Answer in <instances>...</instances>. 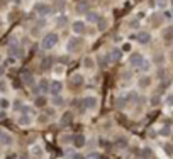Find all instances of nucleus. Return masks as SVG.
<instances>
[{
	"label": "nucleus",
	"instance_id": "a878e982",
	"mask_svg": "<svg viewBox=\"0 0 173 159\" xmlns=\"http://www.w3.org/2000/svg\"><path fill=\"white\" fill-rule=\"evenodd\" d=\"M46 103H48V100H46V97H43V95L36 97V100H34V105H36V107H39V108L46 107Z\"/></svg>",
	"mask_w": 173,
	"mask_h": 159
},
{
	"label": "nucleus",
	"instance_id": "f8f14e48",
	"mask_svg": "<svg viewBox=\"0 0 173 159\" xmlns=\"http://www.w3.org/2000/svg\"><path fill=\"white\" fill-rule=\"evenodd\" d=\"M37 86H39L41 93H49V86H51V81H49L48 78H41L39 81H37Z\"/></svg>",
	"mask_w": 173,
	"mask_h": 159
},
{
	"label": "nucleus",
	"instance_id": "bb28decb",
	"mask_svg": "<svg viewBox=\"0 0 173 159\" xmlns=\"http://www.w3.org/2000/svg\"><path fill=\"white\" fill-rule=\"evenodd\" d=\"M139 68H141L143 71H146V73H148V71L151 69V61H149V59H146V58H144V61H143V64L139 66Z\"/></svg>",
	"mask_w": 173,
	"mask_h": 159
},
{
	"label": "nucleus",
	"instance_id": "72a5a7b5",
	"mask_svg": "<svg viewBox=\"0 0 173 159\" xmlns=\"http://www.w3.org/2000/svg\"><path fill=\"white\" fill-rule=\"evenodd\" d=\"M31 93L34 95V97H39V95H41V90H39V86H37V85H32V86H31Z\"/></svg>",
	"mask_w": 173,
	"mask_h": 159
},
{
	"label": "nucleus",
	"instance_id": "6ab92c4d",
	"mask_svg": "<svg viewBox=\"0 0 173 159\" xmlns=\"http://www.w3.org/2000/svg\"><path fill=\"white\" fill-rule=\"evenodd\" d=\"M149 85H151V78L149 76H141L138 80V88H141V90L148 88Z\"/></svg>",
	"mask_w": 173,
	"mask_h": 159
},
{
	"label": "nucleus",
	"instance_id": "20e7f679",
	"mask_svg": "<svg viewBox=\"0 0 173 159\" xmlns=\"http://www.w3.org/2000/svg\"><path fill=\"white\" fill-rule=\"evenodd\" d=\"M36 12H37V15H41V17H48V15L53 14V7L49 5V3H46V2H41V3L36 5Z\"/></svg>",
	"mask_w": 173,
	"mask_h": 159
},
{
	"label": "nucleus",
	"instance_id": "9d476101",
	"mask_svg": "<svg viewBox=\"0 0 173 159\" xmlns=\"http://www.w3.org/2000/svg\"><path fill=\"white\" fill-rule=\"evenodd\" d=\"M99 19H100V15L97 10H88L85 14V22H88V24H97Z\"/></svg>",
	"mask_w": 173,
	"mask_h": 159
},
{
	"label": "nucleus",
	"instance_id": "4468645a",
	"mask_svg": "<svg viewBox=\"0 0 173 159\" xmlns=\"http://www.w3.org/2000/svg\"><path fill=\"white\" fill-rule=\"evenodd\" d=\"M88 0H80L77 3V7H75V10H77V14H87L88 12Z\"/></svg>",
	"mask_w": 173,
	"mask_h": 159
},
{
	"label": "nucleus",
	"instance_id": "f704fd0d",
	"mask_svg": "<svg viewBox=\"0 0 173 159\" xmlns=\"http://www.w3.org/2000/svg\"><path fill=\"white\" fill-rule=\"evenodd\" d=\"M7 86H9V85H7L5 80H0V93H5V91H7Z\"/></svg>",
	"mask_w": 173,
	"mask_h": 159
},
{
	"label": "nucleus",
	"instance_id": "473e14b6",
	"mask_svg": "<svg viewBox=\"0 0 173 159\" xmlns=\"http://www.w3.org/2000/svg\"><path fill=\"white\" fill-rule=\"evenodd\" d=\"M171 134L170 131V127H163V129H159V136H163V137H168Z\"/></svg>",
	"mask_w": 173,
	"mask_h": 159
},
{
	"label": "nucleus",
	"instance_id": "2eb2a0df",
	"mask_svg": "<svg viewBox=\"0 0 173 159\" xmlns=\"http://www.w3.org/2000/svg\"><path fill=\"white\" fill-rule=\"evenodd\" d=\"M65 73H66V66L65 64H54L53 66V74L56 78H63Z\"/></svg>",
	"mask_w": 173,
	"mask_h": 159
},
{
	"label": "nucleus",
	"instance_id": "423d86ee",
	"mask_svg": "<svg viewBox=\"0 0 173 159\" xmlns=\"http://www.w3.org/2000/svg\"><path fill=\"white\" fill-rule=\"evenodd\" d=\"M66 51H68L70 54H75L80 51V41L78 37H70L68 43H66Z\"/></svg>",
	"mask_w": 173,
	"mask_h": 159
},
{
	"label": "nucleus",
	"instance_id": "4be33fe9",
	"mask_svg": "<svg viewBox=\"0 0 173 159\" xmlns=\"http://www.w3.org/2000/svg\"><path fill=\"white\" fill-rule=\"evenodd\" d=\"M51 103L54 107H63L66 103V100H65V97H63V95H56V97H53L51 98Z\"/></svg>",
	"mask_w": 173,
	"mask_h": 159
},
{
	"label": "nucleus",
	"instance_id": "f03ea898",
	"mask_svg": "<svg viewBox=\"0 0 173 159\" xmlns=\"http://www.w3.org/2000/svg\"><path fill=\"white\" fill-rule=\"evenodd\" d=\"M143 61H144V56H143V54L139 53V51H134V53L129 54L127 63H129L131 68H139V66L143 64Z\"/></svg>",
	"mask_w": 173,
	"mask_h": 159
},
{
	"label": "nucleus",
	"instance_id": "c756f323",
	"mask_svg": "<svg viewBox=\"0 0 173 159\" xmlns=\"http://www.w3.org/2000/svg\"><path fill=\"white\" fill-rule=\"evenodd\" d=\"M139 26H141L139 19H131V20H129V27H131V29H139Z\"/></svg>",
	"mask_w": 173,
	"mask_h": 159
},
{
	"label": "nucleus",
	"instance_id": "c9c22d12",
	"mask_svg": "<svg viewBox=\"0 0 173 159\" xmlns=\"http://www.w3.org/2000/svg\"><path fill=\"white\" fill-rule=\"evenodd\" d=\"M87 159H100V154L99 152H90L87 156Z\"/></svg>",
	"mask_w": 173,
	"mask_h": 159
},
{
	"label": "nucleus",
	"instance_id": "39448f33",
	"mask_svg": "<svg viewBox=\"0 0 173 159\" xmlns=\"http://www.w3.org/2000/svg\"><path fill=\"white\" fill-rule=\"evenodd\" d=\"M71 31H73V34H85L87 32V22L85 20H73L71 22Z\"/></svg>",
	"mask_w": 173,
	"mask_h": 159
},
{
	"label": "nucleus",
	"instance_id": "e433bc0d",
	"mask_svg": "<svg viewBox=\"0 0 173 159\" xmlns=\"http://www.w3.org/2000/svg\"><path fill=\"white\" fill-rule=\"evenodd\" d=\"M166 103H168L170 107H173V93H170V95L166 97Z\"/></svg>",
	"mask_w": 173,
	"mask_h": 159
},
{
	"label": "nucleus",
	"instance_id": "4c0bfd02",
	"mask_svg": "<svg viewBox=\"0 0 173 159\" xmlns=\"http://www.w3.org/2000/svg\"><path fill=\"white\" fill-rule=\"evenodd\" d=\"M122 49H124V51H131V44L129 43H124V44H122Z\"/></svg>",
	"mask_w": 173,
	"mask_h": 159
},
{
	"label": "nucleus",
	"instance_id": "a211bd4d",
	"mask_svg": "<svg viewBox=\"0 0 173 159\" xmlns=\"http://www.w3.org/2000/svg\"><path fill=\"white\" fill-rule=\"evenodd\" d=\"M22 81H24V85H27V86L34 85V76H32V73L24 71V73H22Z\"/></svg>",
	"mask_w": 173,
	"mask_h": 159
},
{
	"label": "nucleus",
	"instance_id": "dca6fc26",
	"mask_svg": "<svg viewBox=\"0 0 173 159\" xmlns=\"http://www.w3.org/2000/svg\"><path fill=\"white\" fill-rule=\"evenodd\" d=\"M0 144H2V146H5V147H9V146L14 144V137H12L10 134L3 132V134H2V137H0Z\"/></svg>",
	"mask_w": 173,
	"mask_h": 159
},
{
	"label": "nucleus",
	"instance_id": "412c9836",
	"mask_svg": "<svg viewBox=\"0 0 173 159\" xmlns=\"http://www.w3.org/2000/svg\"><path fill=\"white\" fill-rule=\"evenodd\" d=\"M71 83H73V85H78V86H83V83H85V78H83V74L75 73L73 76H71Z\"/></svg>",
	"mask_w": 173,
	"mask_h": 159
},
{
	"label": "nucleus",
	"instance_id": "ddd939ff",
	"mask_svg": "<svg viewBox=\"0 0 173 159\" xmlns=\"http://www.w3.org/2000/svg\"><path fill=\"white\" fill-rule=\"evenodd\" d=\"M17 124L20 125V127H27V125L32 124V117L31 115H26V114H20L17 117Z\"/></svg>",
	"mask_w": 173,
	"mask_h": 159
},
{
	"label": "nucleus",
	"instance_id": "5701e85b",
	"mask_svg": "<svg viewBox=\"0 0 173 159\" xmlns=\"http://www.w3.org/2000/svg\"><path fill=\"white\" fill-rule=\"evenodd\" d=\"M31 152H32V156H36V157H43V154H44V149L41 147L39 144H34L31 147Z\"/></svg>",
	"mask_w": 173,
	"mask_h": 159
},
{
	"label": "nucleus",
	"instance_id": "2f4dec72",
	"mask_svg": "<svg viewBox=\"0 0 173 159\" xmlns=\"http://www.w3.org/2000/svg\"><path fill=\"white\" fill-rule=\"evenodd\" d=\"M65 157L66 159H73L75 157V149H65Z\"/></svg>",
	"mask_w": 173,
	"mask_h": 159
},
{
	"label": "nucleus",
	"instance_id": "aec40b11",
	"mask_svg": "<svg viewBox=\"0 0 173 159\" xmlns=\"http://www.w3.org/2000/svg\"><path fill=\"white\" fill-rule=\"evenodd\" d=\"M109 26H111V22H109L107 17H100L99 22H97V29H99V31H107Z\"/></svg>",
	"mask_w": 173,
	"mask_h": 159
},
{
	"label": "nucleus",
	"instance_id": "1a4fd4ad",
	"mask_svg": "<svg viewBox=\"0 0 173 159\" xmlns=\"http://www.w3.org/2000/svg\"><path fill=\"white\" fill-rule=\"evenodd\" d=\"M85 144H87V137L83 136V134H77V136H73V146L77 149L85 147Z\"/></svg>",
	"mask_w": 173,
	"mask_h": 159
},
{
	"label": "nucleus",
	"instance_id": "cd10ccee",
	"mask_svg": "<svg viewBox=\"0 0 173 159\" xmlns=\"http://www.w3.org/2000/svg\"><path fill=\"white\" fill-rule=\"evenodd\" d=\"M9 107H10V100H7V98H0V108H2V110H7Z\"/></svg>",
	"mask_w": 173,
	"mask_h": 159
},
{
	"label": "nucleus",
	"instance_id": "c85d7f7f",
	"mask_svg": "<svg viewBox=\"0 0 173 159\" xmlns=\"http://www.w3.org/2000/svg\"><path fill=\"white\" fill-rule=\"evenodd\" d=\"M156 5H158V9H166L170 5V0H156Z\"/></svg>",
	"mask_w": 173,
	"mask_h": 159
},
{
	"label": "nucleus",
	"instance_id": "6e6552de",
	"mask_svg": "<svg viewBox=\"0 0 173 159\" xmlns=\"http://www.w3.org/2000/svg\"><path fill=\"white\" fill-rule=\"evenodd\" d=\"M63 91V83L60 80H56V81H51V86H49V93L53 95V97H56V95H61Z\"/></svg>",
	"mask_w": 173,
	"mask_h": 159
},
{
	"label": "nucleus",
	"instance_id": "7c9ffc66",
	"mask_svg": "<svg viewBox=\"0 0 173 159\" xmlns=\"http://www.w3.org/2000/svg\"><path fill=\"white\" fill-rule=\"evenodd\" d=\"M159 103H161V98H159L158 95H153V97H151V107H158Z\"/></svg>",
	"mask_w": 173,
	"mask_h": 159
},
{
	"label": "nucleus",
	"instance_id": "b1692460",
	"mask_svg": "<svg viewBox=\"0 0 173 159\" xmlns=\"http://www.w3.org/2000/svg\"><path fill=\"white\" fill-rule=\"evenodd\" d=\"M71 120H73V115H71V112H66V114L61 115L60 124H61V125H68V124H71Z\"/></svg>",
	"mask_w": 173,
	"mask_h": 159
},
{
	"label": "nucleus",
	"instance_id": "393cba45",
	"mask_svg": "<svg viewBox=\"0 0 173 159\" xmlns=\"http://www.w3.org/2000/svg\"><path fill=\"white\" fill-rule=\"evenodd\" d=\"M60 142L63 146H68V144H73V136L71 134H63L60 137Z\"/></svg>",
	"mask_w": 173,
	"mask_h": 159
},
{
	"label": "nucleus",
	"instance_id": "58836bf2",
	"mask_svg": "<svg viewBox=\"0 0 173 159\" xmlns=\"http://www.w3.org/2000/svg\"><path fill=\"white\" fill-rule=\"evenodd\" d=\"M3 73H5V68H3V66H0V78L3 76Z\"/></svg>",
	"mask_w": 173,
	"mask_h": 159
},
{
	"label": "nucleus",
	"instance_id": "f257e3e1",
	"mask_svg": "<svg viewBox=\"0 0 173 159\" xmlns=\"http://www.w3.org/2000/svg\"><path fill=\"white\" fill-rule=\"evenodd\" d=\"M58 41H60L58 32H48V34H44L43 41H41V48H43L44 51H51L53 48H56Z\"/></svg>",
	"mask_w": 173,
	"mask_h": 159
},
{
	"label": "nucleus",
	"instance_id": "ea45409f",
	"mask_svg": "<svg viewBox=\"0 0 173 159\" xmlns=\"http://www.w3.org/2000/svg\"><path fill=\"white\" fill-rule=\"evenodd\" d=\"M2 134H3V131H2V129H0V137H2Z\"/></svg>",
	"mask_w": 173,
	"mask_h": 159
},
{
	"label": "nucleus",
	"instance_id": "0eeeda50",
	"mask_svg": "<svg viewBox=\"0 0 173 159\" xmlns=\"http://www.w3.org/2000/svg\"><path fill=\"white\" fill-rule=\"evenodd\" d=\"M138 43L139 44H148V43H151V39H153V36H151V32H148V31H139L138 34Z\"/></svg>",
	"mask_w": 173,
	"mask_h": 159
},
{
	"label": "nucleus",
	"instance_id": "f3484780",
	"mask_svg": "<svg viewBox=\"0 0 173 159\" xmlns=\"http://www.w3.org/2000/svg\"><path fill=\"white\" fill-rule=\"evenodd\" d=\"M109 56H111V61L114 63H117L121 59V56H122V53H121V49L119 48H112L111 51H109Z\"/></svg>",
	"mask_w": 173,
	"mask_h": 159
},
{
	"label": "nucleus",
	"instance_id": "7ed1b4c3",
	"mask_svg": "<svg viewBox=\"0 0 173 159\" xmlns=\"http://www.w3.org/2000/svg\"><path fill=\"white\" fill-rule=\"evenodd\" d=\"M83 105H85L87 110L97 112V108H99V98H97L95 95H87V97L83 98Z\"/></svg>",
	"mask_w": 173,
	"mask_h": 159
},
{
	"label": "nucleus",
	"instance_id": "9b49d317",
	"mask_svg": "<svg viewBox=\"0 0 173 159\" xmlns=\"http://www.w3.org/2000/svg\"><path fill=\"white\" fill-rule=\"evenodd\" d=\"M82 66L87 71H95V59L92 56H85V58H83V61H82Z\"/></svg>",
	"mask_w": 173,
	"mask_h": 159
}]
</instances>
